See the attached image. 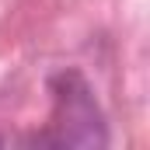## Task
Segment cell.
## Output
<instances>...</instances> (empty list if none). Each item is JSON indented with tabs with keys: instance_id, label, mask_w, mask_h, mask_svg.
I'll return each mask as SVG.
<instances>
[{
	"instance_id": "obj_1",
	"label": "cell",
	"mask_w": 150,
	"mask_h": 150,
	"mask_svg": "<svg viewBox=\"0 0 150 150\" xmlns=\"http://www.w3.org/2000/svg\"><path fill=\"white\" fill-rule=\"evenodd\" d=\"M52 143L59 147H105V119L80 74H59L52 80Z\"/></svg>"
}]
</instances>
